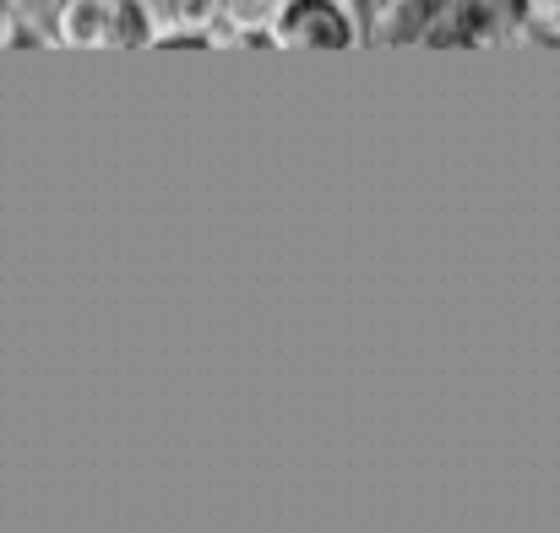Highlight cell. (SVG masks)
<instances>
[{
  "label": "cell",
  "mask_w": 560,
  "mask_h": 533,
  "mask_svg": "<svg viewBox=\"0 0 560 533\" xmlns=\"http://www.w3.org/2000/svg\"><path fill=\"white\" fill-rule=\"evenodd\" d=\"M164 38V11L153 0H104V49H148Z\"/></svg>",
  "instance_id": "277c9868"
},
{
  "label": "cell",
  "mask_w": 560,
  "mask_h": 533,
  "mask_svg": "<svg viewBox=\"0 0 560 533\" xmlns=\"http://www.w3.org/2000/svg\"><path fill=\"white\" fill-rule=\"evenodd\" d=\"M283 0H212V38L218 44H245V38H267L278 22Z\"/></svg>",
  "instance_id": "5b68a950"
},
{
  "label": "cell",
  "mask_w": 560,
  "mask_h": 533,
  "mask_svg": "<svg viewBox=\"0 0 560 533\" xmlns=\"http://www.w3.org/2000/svg\"><path fill=\"white\" fill-rule=\"evenodd\" d=\"M267 38L278 49H360L365 16L354 0H283Z\"/></svg>",
  "instance_id": "6da1fadb"
},
{
  "label": "cell",
  "mask_w": 560,
  "mask_h": 533,
  "mask_svg": "<svg viewBox=\"0 0 560 533\" xmlns=\"http://www.w3.org/2000/svg\"><path fill=\"white\" fill-rule=\"evenodd\" d=\"M159 11H164V38H212V0H164Z\"/></svg>",
  "instance_id": "8992f818"
},
{
  "label": "cell",
  "mask_w": 560,
  "mask_h": 533,
  "mask_svg": "<svg viewBox=\"0 0 560 533\" xmlns=\"http://www.w3.org/2000/svg\"><path fill=\"white\" fill-rule=\"evenodd\" d=\"M506 38H517L506 0H452L441 27L430 33V49H495Z\"/></svg>",
  "instance_id": "7a4b0ae2"
},
{
  "label": "cell",
  "mask_w": 560,
  "mask_h": 533,
  "mask_svg": "<svg viewBox=\"0 0 560 533\" xmlns=\"http://www.w3.org/2000/svg\"><path fill=\"white\" fill-rule=\"evenodd\" d=\"M517 38H560V0H506Z\"/></svg>",
  "instance_id": "52a82bcc"
},
{
  "label": "cell",
  "mask_w": 560,
  "mask_h": 533,
  "mask_svg": "<svg viewBox=\"0 0 560 533\" xmlns=\"http://www.w3.org/2000/svg\"><path fill=\"white\" fill-rule=\"evenodd\" d=\"M446 5L452 0H365V11H360L365 16V38L397 44V49H408V44L430 49V33L441 27Z\"/></svg>",
  "instance_id": "3957f363"
}]
</instances>
